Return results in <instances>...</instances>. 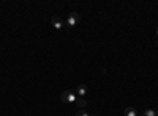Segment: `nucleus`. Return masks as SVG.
<instances>
[{
  "mask_svg": "<svg viewBox=\"0 0 158 116\" xmlns=\"http://www.w3.org/2000/svg\"><path fill=\"white\" fill-rule=\"evenodd\" d=\"M76 104H77L79 108H85L87 107V99L85 97H77L76 99Z\"/></svg>",
  "mask_w": 158,
  "mask_h": 116,
  "instance_id": "4",
  "label": "nucleus"
},
{
  "mask_svg": "<svg viewBox=\"0 0 158 116\" xmlns=\"http://www.w3.org/2000/svg\"><path fill=\"white\" fill-rule=\"evenodd\" d=\"M142 116H156V113L153 110H146V111L142 113Z\"/></svg>",
  "mask_w": 158,
  "mask_h": 116,
  "instance_id": "7",
  "label": "nucleus"
},
{
  "mask_svg": "<svg viewBox=\"0 0 158 116\" xmlns=\"http://www.w3.org/2000/svg\"><path fill=\"white\" fill-rule=\"evenodd\" d=\"M156 38H158V28H156Z\"/></svg>",
  "mask_w": 158,
  "mask_h": 116,
  "instance_id": "9",
  "label": "nucleus"
},
{
  "mask_svg": "<svg viewBox=\"0 0 158 116\" xmlns=\"http://www.w3.org/2000/svg\"><path fill=\"white\" fill-rule=\"evenodd\" d=\"M76 116H90L87 111H84V110H79L77 113H76Z\"/></svg>",
  "mask_w": 158,
  "mask_h": 116,
  "instance_id": "8",
  "label": "nucleus"
},
{
  "mask_svg": "<svg viewBox=\"0 0 158 116\" xmlns=\"http://www.w3.org/2000/svg\"><path fill=\"white\" fill-rule=\"evenodd\" d=\"M68 99H70V91H63V93L60 94V100L65 102V104L68 102Z\"/></svg>",
  "mask_w": 158,
  "mask_h": 116,
  "instance_id": "6",
  "label": "nucleus"
},
{
  "mask_svg": "<svg viewBox=\"0 0 158 116\" xmlns=\"http://www.w3.org/2000/svg\"><path fill=\"white\" fill-rule=\"evenodd\" d=\"M51 24H52V25H54V28H57V30H60V28L63 27V25H65V21H63V19H60L59 16H54V17H52V19H51Z\"/></svg>",
  "mask_w": 158,
  "mask_h": 116,
  "instance_id": "2",
  "label": "nucleus"
},
{
  "mask_svg": "<svg viewBox=\"0 0 158 116\" xmlns=\"http://www.w3.org/2000/svg\"><path fill=\"white\" fill-rule=\"evenodd\" d=\"M156 116H158V111H156Z\"/></svg>",
  "mask_w": 158,
  "mask_h": 116,
  "instance_id": "11",
  "label": "nucleus"
},
{
  "mask_svg": "<svg viewBox=\"0 0 158 116\" xmlns=\"http://www.w3.org/2000/svg\"><path fill=\"white\" fill-rule=\"evenodd\" d=\"M85 93H87V85L81 83L76 89V94H77V97H85Z\"/></svg>",
  "mask_w": 158,
  "mask_h": 116,
  "instance_id": "3",
  "label": "nucleus"
},
{
  "mask_svg": "<svg viewBox=\"0 0 158 116\" xmlns=\"http://www.w3.org/2000/svg\"><path fill=\"white\" fill-rule=\"evenodd\" d=\"M156 74H158V71H156Z\"/></svg>",
  "mask_w": 158,
  "mask_h": 116,
  "instance_id": "12",
  "label": "nucleus"
},
{
  "mask_svg": "<svg viewBox=\"0 0 158 116\" xmlns=\"http://www.w3.org/2000/svg\"><path fill=\"white\" fill-rule=\"evenodd\" d=\"M77 21H79V14H77V13H71V14L68 16V19H67V22H65V25H68V27H74V25L77 24Z\"/></svg>",
  "mask_w": 158,
  "mask_h": 116,
  "instance_id": "1",
  "label": "nucleus"
},
{
  "mask_svg": "<svg viewBox=\"0 0 158 116\" xmlns=\"http://www.w3.org/2000/svg\"><path fill=\"white\" fill-rule=\"evenodd\" d=\"M123 113H125V116H136V114H138V113H136V108H135V107H127Z\"/></svg>",
  "mask_w": 158,
  "mask_h": 116,
  "instance_id": "5",
  "label": "nucleus"
},
{
  "mask_svg": "<svg viewBox=\"0 0 158 116\" xmlns=\"http://www.w3.org/2000/svg\"><path fill=\"white\" fill-rule=\"evenodd\" d=\"M92 116H97V114H92Z\"/></svg>",
  "mask_w": 158,
  "mask_h": 116,
  "instance_id": "10",
  "label": "nucleus"
}]
</instances>
